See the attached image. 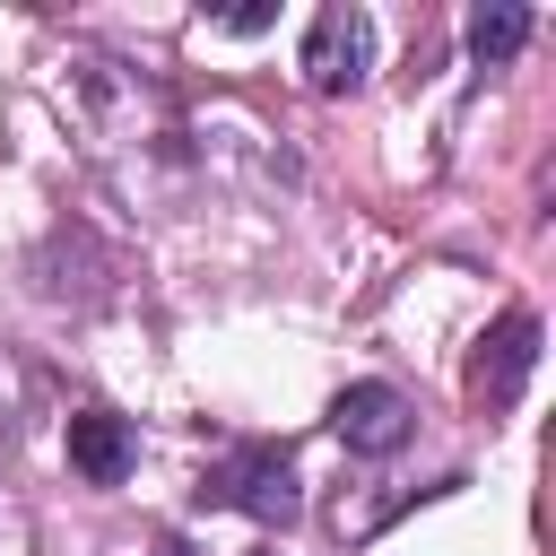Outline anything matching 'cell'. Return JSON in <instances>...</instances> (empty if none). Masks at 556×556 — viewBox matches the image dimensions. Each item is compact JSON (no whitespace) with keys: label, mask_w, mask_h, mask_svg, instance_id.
Instances as JSON below:
<instances>
[{"label":"cell","mask_w":556,"mask_h":556,"mask_svg":"<svg viewBox=\"0 0 556 556\" xmlns=\"http://www.w3.org/2000/svg\"><path fill=\"white\" fill-rule=\"evenodd\" d=\"M61 113L87 148V165L130 191V200H174L200 165L191 148V113L174 96L165 70L130 61V52H104V43H70L61 52Z\"/></svg>","instance_id":"cell-1"},{"label":"cell","mask_w":556,"mask_h":556,"mask_svg":"<svg viewBox=\"0 0 556 556\" xmlns=\"http://www.w3.org/2000/svg\"><path fill=\"white\" fill-rule=\"evenodd\" d=\"M200 495H208V504H235V513H252V521H269V530H287V521L304 513V495H295V460H287L278 443H243V452H226V460L208 469Z\"/></svg>","instance_id":"cell-2"},{"label":"cell","mask_w":556,"mask_h":556,"mask_svg":"<svg viewBox=\"0 0 556 556\" xmlns=\"http://www.w3.org/2000/svg\"><path fill=\"white\" fill-rule=\"evenodd\" d=\"M295 70H304L313 96H356L365 70H374V17L348 9V0L313 9V26H304V61H295Z\"/></svg>","instance_id":"cell-3"},{"label":"cell","mask_w":556,"mask_h":556,"mask_svg":"<svg viewBox=\"0 0 556 556\" xmlns=\"http://www.w3.org/2000/svg\"><path fill=\"white\" fill-rule=\"evenodd\" d=\"M408 426H417V408H408L391 382H348V391L330 400V434H339L348 452H365V460L400 452V443H408Z\"/></svg>","instance_id":"cell-4"},{"label":"cell","mask_w":556,"mask_h":556,"mask_svg":"<svg viewBox=\"0 0 556 556\" xmlns=\"http://www.w3.org/2000/svg\"><path fill=\"white\" fill-rule=\"evenodd\" d=\"M530 365H539V321H530V313H504V321L478 339L469 391H478L486 408H513V400H521V382H530Z\"/></svg>","instance_id":"cell-5"},{"label":"cell","mask_w":556,"mask_h":556,"mask_svg":"<svg viewBox=\"0 0 556 556\" xmlns=\"http://www.w3.org/2000/svg\"><path fill=\"white\" fill-rule=\"evenodd\" d=\"M130 460H139L130 417H113V408H78V417H70V469H78L87 486H122Z\"/></svg>","instance_id":"cell-6"},{"label":"cell","mask_w":556,"mask_h":556,"mask_svg":"<svg viewBox=\"0 0 556 556\" xmlns=\"http://www.w3.org/2000/svg\"><path fill=\"white\" fill-rule=\"evenodd\" d=\"M521 43H530V9L495 0V9H478V17H469V52H478V61H513Z\"/></svg>","instance_id":"cell-7"},{"label":"cell","mask_w":556,"mask_h":556,"mask_svg":"<svg viewBox=\"0 0 556 556\" xmlns=\"http://www.w3.org/2000/svg\"><path fill=\"white\" fill-rule=\"evenodd\" d=\"M0 556H35V521H26L17 486H9V469H0Z\"/></svg>","instance_id":"cell-8"},{"label":"cell","mask_w":556,"mask_h":556,"mask_svg":"<svg viewBox=\"0 0 556 556\" xmlns=\"http://www.w3.org/2000/svg\"><path fill=\"white\" fill-rule=\"evenodd\" d=\"M208 26L217 35H261V26H278V9L269 0H243V9H208Z\"/></svg>","instance_id":"cell-9"},{"label":"cell","mask_w":556,"mask_h":556,"mask_svg":"<svg viewBox=\"0 0 556 556\" xmlns=\"http://www.w3.org/2000/svg\"><path fill=\"white\" fill-rule=\"evenodd\" d=\"M156 556H191V547H182V539H156Z\"/></svg>","instance_id":"cell-10"}]
</instances>
